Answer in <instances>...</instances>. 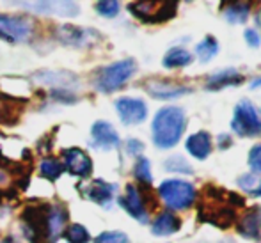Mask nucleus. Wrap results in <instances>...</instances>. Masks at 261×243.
<instances>
[{"label":"nucleus","mask_w":261,"mask_h":243,"mask_svg":"<svg viewBox=\"0 0 261 243\" xmlns=\"http://www.w3.org/2000/svg\"><path fill=\"white\" fill-rule=\"evenodd\" d=\"M153 142L160 149H171L179 142L185 131V114L178 106H165L158 110L151 124Z\"/></svg>","instance_id":"f257e3e1"},{"label":"nucleus","mask_w":261,"mask_h":243,"mask_svg":"<svg viewBox=\"0 0 261 243\" xmlns=\"http://www.w3.org/2000/svg\"><path fill=\"white\" fill-rule=\"evenodd\" d=\"M137 71V64L134 59H123L114 64L100 69L96 76V89L101 93H114L121 89Z\"/></svg>","instance_id":"f03ea898"},{"label":"nucleus","mask_w":261,"mask_h":243,"mask_svg":"<svg viewBox=\"0 0 261 243\" xmlns=\"http://www.w3.org/2000/svg\"><path fill=\"white\" fill-rule=\"evenodd\" d=\"M162 201L172 209H187L196 201V190L189 181L183 179H167L158 186Z\"/></svg>","instance_id":"7ed1b4c3"},{"label":"nucleus","mask_w":261,"mask_h":243,"mask_svg":"<svg viewBox=\"0 0 261 243\" xmlns=\"http://www.w3.org/2000/svg\"><path fill=\"white\" fill-rule=\"evenodd\" d=\"M231 128L240 137H256L261 135V119L256 112L254 105L249 99H244L234 109V116L231 121Z\"/></svg>","instance_id":"20e7f679"},{"label":"nucleus","mask_w":261,"mask_h":243,"mask_svg":"<svg viewBox=\"0 0 261 243\" xmlns=\"http://www.w3.org/2000/svg\"><path fill=\"white\" fill-rule=\"evenodd\" d=\"M48 208L50 206H29V208H25L21 220H23V233L31 243L46 240Z\"/></svg>","instance_id":"39448f33"},{"label":"nucleus","mask_w":261,"mask_h":243,"mask_svg":"<svg viewBox=\"0 0 261 243\" xmlns=\"http://www.w3.org/2000/svg\"><path fill=\"white\" fill-rule=\"evenodd\" d=\"M128 9L134 13V16L141 18L148 23H160L167 21L174 16L176 4L174 2H134L128 6Z\"/></svg>","instance_id":"423d86ee"},{"label":"nucleus","mask_w":261,"mask_h":243,"mask_svg":"<svg viewBox=\"0 0 261 243\" xmlns=\"http://www.w3.org/2000/svg\"><path fill=\"white\" fill-rule=\"evenodd\" d=\"M55 36L62 45L68 46H91L93 43H96L100 39L96 31L93 29H84V27H75V25H61L59 29H55Z\"/></svg>","instance_id":"0eeeda50"},{"label":"nucleus","mask_w":261,"mask_h":243,"mask_svg":"<svg viewBox=\"0 0 261 243\" xmlns=\"http://www.w3.org/2000/svg\"><path fill=\"white\" fill-rule=\"evenodd\" d=\"M32 34V23L25 18L4 16L0 14V38L11 43L25 41Z\"/></svg>","instance_id":"6e6552de"},{"label":"nucleus","mask_w":261,"mask_h":243,"mask_svg":"<svg viewBox=\"0 0 261 243\" xmlns=\"http://www.w3.org/2000/svg\"><path fill=\"white\" fill-rule=\"evenodd\" d=\"M116 110L124 124H139L148 116V106L139 98H119L116 101Z\"/></svg>","instance_id":"1a4fd4ad"},{"label":"nucleus","mask_w":261,"mask_h":243,"mask_svg":"<svg viewBox=\"0 0 261 243\" xmlns=\"http://www.w3.org/2000/svg\"><path fill=\"white\" fill-rule=\"evenodd\" d=\"M62 167L69 171L71 174L87 178L93 171V161L91 158L79 147H69L62 151Z\"/></svg>","instance_id":"9d476101"},{"label":"nucleus","mask_w":261,"mask_h":243,"mask_svg":"<svg viewBox=\"0 0 261 243\" xmlns=\"http://www.w3.org/2000/svg\"><path fill=\"white\" fill-rule=\"evenodd\" d=\"M119 204L126 209L128 215L137 219L139 222H142V224L148 222V208H146V202H144V199H142V194L137 186L128 185L124 197L119 199Z\"/></svg>","instance_id":"9b49d317"},{"label":"nucleus","mask_w":261,"mask_h":243,"mask_svg":"<svg viewBox=\"0 0 261 243\" xmlns=\"http://www.w3.org/2000/svg\"><path fill=\"white\" fill-rule=\"evenodd\" d=\"M91 135H93V146L98 149H114L119 146V135L112 128V124L105 123V121H98L91 128Z\"/></svg>","instance_id":"f8f14e48"},{"label":"nucleus","mask_w":261,"mask_h":243,"mask_svg":"<svg viewBox=\"0 0 261 243\" xmlns=\"http://www.w3.org/2000/svg\"><path fill=\"white\" fill-rule=\"evenodd\" d=\"M68 220V211L64 206L57 204L48 208V219H46V240L54 243L61 234H64V226Z\"/></svg>","instance_id":"ddd939ff"},{"label":"nucleus","mask_w":261,"mask_h":243,"mask_svg":"<svg viewBox=\"0 0 261 243\" xmlns=\"http://www.w3.org/2000/svg\"><path fill=\"white\" fill-rule=\"evenodd\" d=\"M34 80L41 86H50L54 91H66L73 82H76V76L66 71H41L34 76Z\"/></svg>","instance_id":"4468645a"},{"label":"nucleus","mask_w":261,"mask_h":243,"mask_svg":"<svg viewBox=\"0 0 261 243\" xmlns=\"http://www.w3.org/2000/svg\"><path fill=\"white\" fill-rule=\"evenodd\" d=\"M114 192H116V186L110 185V183L103 181V179H94L93 183H89L86 190V197L94 201L96 204L101 206H110L114 199Z\"/></svg>","instance_id":"2eb2a0df"},{"label":"nucleus","mask_w":261,"mask_h":243,"mask_svg":"<svg viewBox=\"0 0 261 243\" xmlns=\"http://www.w3.org/2000/svg\"><path fill=\"white\" fill-rule=\"evenodd\" d=\"M146 89H148V93L156 99H174V98L181 96V94L190 93L189 87L174 86V84H171V82H158V80L148 82Z\"/></svg>","instance_id":"dca6fc26"},{"label":"nucleus","mask_w":261,"mask_h":243,"mask_svg":"<svg viewBox=\"0 0 261 243\" xmlns=\"http://www.w3.org/2000/svg\"><path fill=\"white\" fill-rule=\"evenodd\" d=\"M187 151L197 160H204L212 153V137L206 131H197L187 141Z\"/></svg>","instance_id":"f3484780"},{"label":"nucleus","mask_w":261,"mask_h":243,"mask_svg":"<svg viewBox=\"0 0 261 243\" xmlns=\"http://www.w3.org/2000/svg\"><path fill=\"white\" fill-rule=\"evenodd\" d=\"M242 82H244V75H240L234 69H224V71L215 73V75L210 76L206 82V89L217 91V89H222V87L240 86Z\"/></svg>","instance_id":"a211bd4d"},{"label":"nucleus","mask_w":261,"mask_h":243,"mask_svg":"<svg viewBox=\"0 0 261 243\" xmlns=\"http://www.w3.org/2000/svg\"><path fill=\"white\" fill-rule=\"evenodd\" d=\"M179 227H181V222H179L178 217L171 211H164L155 219V222H153V226H151V231L156 236H169V234L179 231Z\"/></svg>","instance_id":"6ab92c4d"},{"label":"nucleus","mask_w":261,"mask_h":243,"mask_svg":"<svg viewBox=\"0 0 261 243\" xmlns=\"http://www.w3.org/2000/svg\"><path fill=\"white\" fill-rule=\"evenodd\" d=\"M238 231L242 236L251 238V240H258L261 234V222L258 213H247L238 224Z\"/></svg>","instance_id":"aec40b11"},{"label":"nucleus","mask_w":261,"mask_h":243,"mask_svg":"<svg viewBox=\"0 0 261 243\" xmlns=\"http://www.w3.org/2000/svg\"><path fill=\"white\" fill-rule=\"evenodd\" d=\"M192 59L194 57L185 48H172L165 53L162 62H164L165 68H183V66H189Z\"/></svg>","instance_id":"412c9836"},{"label":"nucleus","mask_w":261,"mask_h":243,"mask_svg":"<svg viewBox=\"0 0 261 243\" xmlns=\"http://www.w3.org/2000/svg\"><path fill=\"white\" fill-rule=\"evenodd\" d=\"M249 13H251V6L249 4H231V6L224 7V16L229 23H244L249 18Z\"/></svg>","instance_id":"4be33fe9"},{"label":"nucleus","mask_w":261,"mask_h":243,"mask_svg":"<svg viewBox=\"0 0 261 243\" xmlns=\"http://www.w3.org/2000/svg\"><path fill=\"white\" fill-rule=\"evenodd\" d=\"M39 172H41V176H45L46 179L55 181V179L64 172V167H62V161L55 160V158H45V160H41V164H39Z\"/></svg>","instance_id":"5701e85b"},{"label":"nucleus","mask_w":261,"mask_h":243,"mask_svg":"<svg viewBox=\"0 0 261 243\" xmlns=\"http://www.w3.org/2000/svg\"><path fill=\"white\" fill-rule=\"evenodd\" d=\"M64 238L68 243H89L91 234L82 224H71L68 229L64 231Z\"/></svg>","instance_id":"b1692460"},{"label":"nucleus","mask_w":261,"mask_h":243,"mask_svg":"<svg viewBox=\"0 0 261 243\" xmlns=\"http://www.w3.org/2000/svg\"><path fill=\"white\" fill-rule=\"evenodd\" d=\"M217 51H219V43H217L215 38H212V36H208L204 41H201L199 45L196 46V53L199 55V59L203 62L212 61L217 55Z\"/></svg>","instance_id":"393cba45"},{"label":"nucleus","mask_w":261,"mask_h":243,"mask_svg":"<svg viewBox=\"0 0 261 243\" xmlns=\"http://www.w3.org/2000/svg\"><path fill=\"white\" fill-rule=\"evenodd\" d=\"M135 178L139 179L141 185H148L151 186V181H153V176H151V169H149V161L148 158L141 156L135 164V171H134Z\"/></svg>","instance_id":"a878e982"},{"label":"nucleus","mask_w":261,"mask_h":243,"mask_svg":"<svg viewBox=\"0 0 261 243\" xmlns=\"http://www.w3.org/2000/svg\"><path fill=\"white\" fill-rule=\"evenodd\" d=\"M94 243H128V236L121 231H105L94 240Z\"/></svg>","instance_id":"bb28decb"},{"label":"nucleus","mask_w":261,"mask_h":243,"mask_svg":"<svg viewBox=\"0 0 261 243\" xmlns=\"http://www.w3.org/2000/svg\"><path fill=\"white\" fill-rule=\"evenodd\" d=\"M96 11H98V14H101V16H105V18H114L119 13V2H114V0L98 2Z\"/></svg>","instance_id":"cd10ccee"},{"label":"nucleus","mask_w":261,"mask_h":243,"mask_svg":"<svg viewBox=\"0 0 261 243\" xmlns=\"http://www.w3.org/2000/svg\"><path fill=\"white\" fill-rule=\"evenodd\" d=\"M165 167H167V171H178V172H187V174H190V167L185 164V160L179 156H174L171 158V160L165 161Z\"/></svg>","instance_id":"c85d7f7f"},{"label":"nucleus","mask_w":261,"mask_h":243,"mask_svg":"<svg viewBox=\"0 0 261 243\" xmlns=\"http://www.w3.org/2000/svg\"><path fill=\"white\" fill-rule=\"evenodd\" d=\"M249 167L254 172H261V144L249 151Z\"/></svg>","instance_id":"c756f323"},{"label":"nucleus","mask_w":261,"mask_h":243,"mask_svg":"<svg viewBox=\"0 0 261 243\" xmlns=\"http://www.w3.org/2000/svg\"><path fill=\"white\" fill-rule=\"evenodd\" d=\"M126 151H128V154H132V156H139V154L144 151V144L135 141V139H130L126 144Z\"/></svg>","instance_id":"7c9ffc66"},{"label":"nucleus","mask_w":261,"mask_h":243,"mask_svg":"<svg viewBox=\"0 0 261 243\" xmlns=\"http://www.w3.org/2000/svg\"><path fill=\"white\" fill-rule=\"evenodd\" d=\"M245 39H247L249 46H254V48L256 46H259V43H261L258 32H256L254 29H247V31H245Z\"/></svg>","instance_id":"2f4dec72"},{"label":"nucleus","mask_w":261,"mask_h":243,"mask_svg":"<svg viewBox=\"0 0 261 243\" xmlns=\"http://www.w3.org/2000/svg\"><path fill=\"white\" fill-rule=\"evenodd\" d=\"M238 183H240V186L242 188H247V190H254V185H252V183H254V178H252L251 174H247V176H242L240 179H238Z\"/></svg>","instance_id":"473e14b6"},{"label":"nucleus","mask_w":261,"mask_h":243,"mask_svg":"<svg viewBox=\"0 0 261 243\" xmlns=\"http://www.w3.org/2000/svg\"><path fill=\"white\" fill-rule=\"evenodd\" d=\"M261 87V78H256L254 82L251 84V89H259Z\"/></svg>","instance_id":"72a5a7b5"},{"label":"nucleus","mask_w":261,"mask_h":243,"mask_svg":"<svg viewBox=\"0 0 261 243\" xmlns=\"http://www.w3.org/2000/svg\"><path fill=\"white\" fill-rule=\"evenodd\" d=\"M252 194H254L256 197H261V183H259V186H258V188H254V190H252Z\"/></svg>","instance_id":"f704fd0d"},{"label":"nucleus","mask_w":261,"mask_h":243,"mask_svg":"<svg viewBox=\"0 0 261 243\" xmlns=\"http://www.w3.org/2000/svg\"><path fill=\"white\" fill-rule=\"evenodd\" d=\"M2 243H16V241H14L13 238H6V240H4Z\"/></svg>","instance_id":"c9c22d12"}]
</instances>
